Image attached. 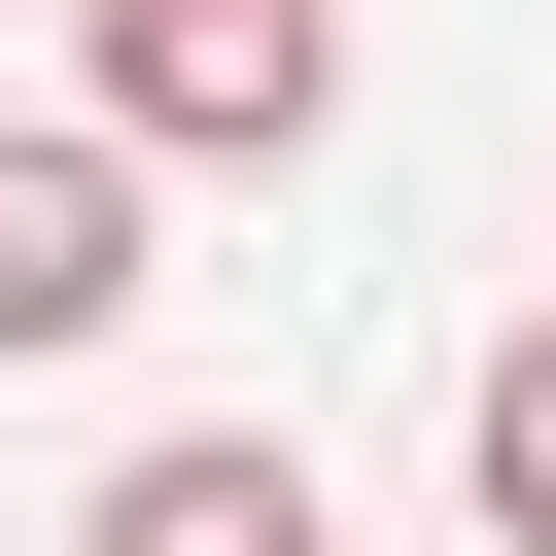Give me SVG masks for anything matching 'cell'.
I'll list each match as a JSON object with an SVG mask.
<instances>
[{
	"instance_id": "cell-1",
	"label": "cell",
	"mask_w": 556,
	"mask_h": 556,
	"mask_svg": "<svg viewBox=\"0 0 556 556\" xmlns=\"http://www.w3.org/2000/svg\"><path fill=\"white\" fill-rule=\"evenodd\" d=\"M348 104V0H104V139L139 174H278Z\"/></svg>"
},
{
	"instance_id": "cell-2",
	"label": "cell",
	"mask_w": 556,
	"mask_h": 556,
	"mask_svg": "<svg viewBox=\"0 0 556 556\" xmlns=\"http://www.w3.org/2000/svg\"><path fill=\"white\" fill-rule=\"evenodd\" d=\"M139 313V139H0V348H104Z\"/></svg>"
},
{
	"instance_id": "cell-3",
	"label": "cell",
	"mask_w": 556,
	"mask_h": 556,
	"mask_svg": "<svg viewBox=\"0 0 556 556\" xmlns=\"http://www.w3.org/2000/svg\"><path fill=\"white\" fill-rule=\"evenodd\" d=\"M70 556H348V521H313V452H278V417H174V452H139Z\"/></svg>"
},
{
	"instance_id": "cell-4",
	"label": "cell",
	"mask_w": 556,
	"mask_h": 556,
	"mask_svg": "<svg viewBox=\"0 0 556 556\" xmlns=\"http://www.w3.org/2000/svg\"><path fill=\"white\" fill-rule=\"evenodd\" d=\"M486 556H556V313L486 348Z\"/></svg>"
}]
</instances>
